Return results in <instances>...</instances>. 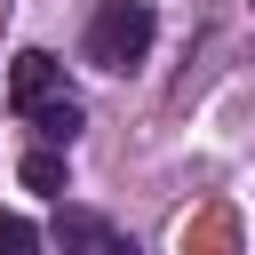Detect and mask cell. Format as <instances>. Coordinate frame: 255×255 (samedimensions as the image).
I'll list each match as a JSON object with an SVG mask.
<instances>
[{"label":"cell","instance_id":"1","mask_svg":"<svg viewBox=\"0 0 255 255\" xmlns=\"http://www.w3.org/2000/svg\"><path fill=\"white\" fill-rule=\"evenodd\" d=\"M151 32H159L151 0H104V8L88 16V64H96V72H128V64L151 56Z\"/></svg>","mask_w":255,"mask_h":255},{"label":"cell","instance_id":"2","mask_svg":"<svg viewBox=\"0 0 255 255\" xmlns=\"http://www.w3.org/2000/svg\"><path fill=\"white\" fill-rule=\"evenodd\" d=\"M56 88H64V64H56L48 48H24V56H16V72H8V104H16V112H32V104H40V96H56Z\"/></svg>","mask_w":255,"mask_h":255},{"label":"cell","instance_id":"3","mask_svg":"<svg viewBox=\"0 0 255 255\" xmlns=\"http://www.w3.org/2000/svg\"><path fill=\"white\" fill-rule=\"evenodd\" d=\"M32 128H40L48 143H72V135H80V96H72V88L40 96V104H32Z\"/></svg>","mask_w":255,"mask_h":255},{"label":"cell","instance_id":"4","mask_svg":"<svg viewBox=\"0 0 255 255\" xmlns=\"http://www.w3.org/2000/svg\"><path fill=\"white\" fill-rule=\"evenodd\" d=\"M56 239H64V247H120V231H112L104 215H80V207L56 215Z\"/></svg>","mask_w":255,"mask_h":255},{"label":"cell","instance_id":"5","mask_svg":"<svg viewBox=\"0 0 255 255\" xmlns=\"http://www.w3.org/2000/svg\"><path fill=\"white\" fill-rule=\"evenodd\" d=\"M24 191H48V199H56V191H64V151H32V159H24Z\"/></svg>","mask_w":255,"mask_h":255},{"label":"cell","instance_id":"6","mask_svg":"<svg viewBox=\"0 0 255 255\" xmlns=\"http://www.w3.org/2000/svg\"><path fill=\"white\" fill-rule=\"evenodd\" d=\"M0 247H8V255H24V247H40V231H32L24 215H0Z\"/></svg>","mask_w":255,"mask_h":255}]
</instances>
